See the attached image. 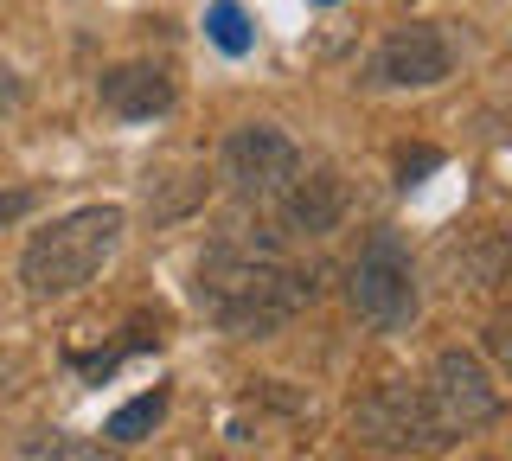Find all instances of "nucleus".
<instances>
[{"mask_svg":"<svg viewBox=\"0 0 512 461\" xmlns=\"http://www.w3.org/2000/svg\"><path fill=\"white\" fill-rule=\"evenodd\" d=\"M423 404H429V417H436V429L448 442L474 436V429H487L493 417H500V391H493L487 365H480L474 353H442L436 365H429Z\"/></svg>","mask_w":512,"mask_h":461,"instance_id":"obj_4","label":"nucleus"},{"mask_svg":"<svg viewBox=\"0 0 512 461\" xmlns=\"http://www.w3.org/2000/svg\"><path fill=\"white\" fill-rule=\"evenodd\" d=\"M346 295H352V314L378 333H404L423 308L416 295V269H410V250L397 244L391 231H372L365 250L352 257V276H346Z\"/></svg>","mask_w":512,"mask_h":461,"instance_id":"obj_3","label":"nucleus"},{"mask_svg":"<svg viewBox=\"0 0 512 461\" xmlns=\"http://www.w3.org/2000/svg\"><path fill=\"white\" fill-rule=\"evenodd\" d=\"M282 212H288V225L295 231H333L340 225V212H346V180L333 167H314V173H295V186L282 193Z\"/></svg>","mask_w":512,"mask_h":461,"instance_id":"obj_9","label":"nucleus"},{"mask_svg":"<svg viewBox=\"0 0 512 461\" xmlns=\"http://www.w3.org/2000/svg\"><path fill=\"white\" fill-rule=\"evenodd\" d=\"M205 33H212V45H218L224 58H244L250 52V20H244L237 0H218V7L205 13Z\"/></svg>","mask_w":512,"mask_h":461,"instance_id":"obj_12","label":"nucleus"},{"mask_svg":"<svg viewBox=\"0 0 512 461\" xmlns=\"http://www.w3.org/2000/svg\"><path fill=\"white\" fill-rule=\"evenodd\" d=\"M436 167H442V154H436V148H416V154H404V161H397V173H404V186H416L423 173H436Z\"/></svg>","mask_w":512,"mask_h":461,"instance_id":"obj_14","label":"nucleus"},{"mask_svg":"<svg viewBox=\"0 0 512 461\" xmlns=\"http://www.w3.org/2000/svg\"><path fill=\"white\" fill-rule=\"evenodd\" d=\"M96 90H103V109L122 122H154L173 109V77L160 65H116V71H103Z\"/></svg>","mask_w":512,"mask_h":461,"instance_id":"obj_8","label":"nucleus"},{"mask_svg":"<svg viewBox=\"0 0 512 461\" xmlns=\"http://www.w3.org/2000/svg\"><path fill=\"white\" fill-rule=\"evenodd\" d=\"M122 244V205H84V212H64L58 225H45L20 257V282L32 301H58L77 295L84 282L116 257Z\"/></svg>","mask_w":512,"mask_h":461,"instance_id":"obj_2","label":"nucleus"},{"mask_svg":"<svg viewBox=\"0 0 512 461\" xmlns=\"http://www.w3.org/2000/svg\"><path fill=\"white\" fill-rule=\"evenodd\" d=\"M7 97H13V84H7V77H0V103H7Z\"/></svg>","mask_w":512,"mask_h":461,"instance_id":"obj_16","label":"nucleus"},{"mask_svg":"<svg viewBox=\"0 0 512 461\" xmlns=\"http://www.w3.org/2000/svg\"><path fill=\"white\" fill-rule=\"evenodd\" d=\"M167 417V391H141L135 404H122L116 417H109V429H103V442H116V449H128V442H141L148 429Z\"/></svg>","mask_w":512,"mask_h":461,"instance_id":"obj_11","label":"nucleus"},{"mask_svg":"<svg viewBox=\"0 0 512 461\" xmlns=\"http://www.w3.org/2000/svg\"><path fill=\"white\" fill-rule=\"evenodd\" d=\"M487 353H493V365L512 378V314H500V321L487 327Z\"/></svg>","mask_w":512,"mask_h":461,"instance_id":"obj_13","label":"nucleus"},{"mask_svg":"<svg viewBox=\"0 0 512 461\" xmlns=\"http://www.w3.org/2000/svg\"><path fill=\"white\" fill-rule=\"evenodd\" d=\"M26 212H32V186H13V193H0V231L20 225Z\"/></svg>","mask_w":512,"mask_h":461,"instance_id":"obj_15","label":"nucleus"},{"mask_svg":"<svg viewBox=\"0 0 512 461\" xmlns=\"http://www.w3.org/2000/svg\"><path fill=\"white\" fill-rule=\"evenodd\" d=\"M26 461H128V455L116 442H90V436L52 429V436H26Z\"/></svg>","mask_w":512,"mask_h":461,"instance_id":"obj_10","label":"nucleus"},{"mask_svg":"<svg viewBox=\"0 0 512 461\" xmlns=\"http://www.w3.org/2000/svg\"><path fill=\"white\" fill-rule=\"evenodd\" d=\"M314 282L295 263H282L276 250H244V244H218L199 257V282L192 301L205 308V321L237 333V340H269L308 308Z\"/></svg>","mask_w":512,"mask_h":461,"instance_id":"obj_1","label":"nucleus"},{"mask_svg":"<svg viewBox=\"0 0 512 461\" xmlns=\"http://www.w3.org/2000/svg\"><path fill=\"white\" fill-rule=\"evenodd\" d=\"M301 173V148L269 122H244V129L224 135V180L237 186L244 199H282Z\"/></svg>","mask_w":512,"mask_h":461,"instance_id":"obj_6","label":"nucleus"},{"mask_svg":"<svg viewBox=\"0 0 512 461\" xmlns=\"http://www.w3.org/2000/svg\"><path fill=\"white\" fill-rule=\"evenodd\" d=\"M442 77H448V39L436 26H410V33L384 39L372 58V84H391V90H423V84H442Z\"/></svg>","mask_w":512,"mask_h":461,"instance_id":"obj_7","label":"nucleus"},{"mask_svg":"<svg viewBox=\"0 0 512 461\" xmlns=\"http://www.w3.org/2000/svg\"><path fill=\"white\" fill-rule=\"evenodd\" d=\"M352 429H359L372 449H397V455H436V449H448V436L436 429V417H429L423 391H410V385L365 391L359 404H352Z\"/></svg>","mask_w":512,"mask_h":461,"instance_id":"obj_5","label":"nucleus"}]
</instances>
